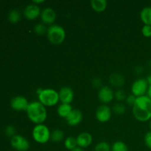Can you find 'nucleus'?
<instances>
[{"mask_svg": "<svg viewBox=\"0 0 151 151\" xmlns=\"http://www.w3.org/2000/svg\"><path fill=\"white\" fill-rule=\"evenodd\" d=\"M41 9L39 6L35 4H30L27 6L24 10V17L28 20H35L39 16H41Z\"/></svg>", "mask_w": 151, "mask_h": 151, "instance_id": "nucleus-12", "label": "nucleus"}, {"mask_svg": "<svg viewBox=\"0 0 151 151\" xmlns=\"http://www.w3.org/2000/svg\"><path fill=\"white\" fill-rule=\"evenodd\" d=\"M142 33L146 38L151 37V26L150 25H144L142 29Z\"/></svg>", "mask_w": 151, "mask_h": 151, "instance_id": "nucleus-29", "label": "nucleus"}, {"mask_svg": "<svg viewBox=\"0 0 151 151\" xmlns=\"http://www.w3.org/2000/svg\"><path fill=\"white\" fill-rule=\"evenodd\" d=\"M64 146L67 150L69 151L75 149V147H78V143H77V139L75 137H68L64 141Z\"/></svg>", "mask_w": 151, "mask_h": 151, "instance_id": "nucleus-21", "label": "nucleus"}, {"mask_svg": "<svg viewBox=\"0 0 151 151\" xmlns=\"http://www.w3.org/2000/svg\"><path fill=\"white\" fill-rule=\"evenodd\" d=\"M145 145L148 147L150 150H151V131H148L145 136Z\"/></svg>", "mask_w": 151, "mask_h": 151, "instance_id": "nucleus-30", "label": "nucleus"}, {"mask_svg": "<svg viewBox=\"0 0 151 151\" xmlns=\"http://www.w3.org/2000/svg\"><path fill=\"white\" fill-rule=\"evenodd\" d=\"M64 139V132L60 129H55L51 133L50 140L53 142H60Z\"/></svg>", "mask_w": 151, "mask_h": 151, "instance_id": "nucleus-20", "label": "nucleus"}, {"mask_svg": "<svg viewBox=\"0 0 151 151\" xmlns=\"http://www.w3.org/2000/svg\"><path fill=\"white\" fill-rule=\"evenodd\" d=\"M136 99H137V97H136L134 94H128V95L127 96L125 101H126L127 104L129 105V106H134V103H135Z\"/></svg>", "mask_w": 151, "mask_h": 151, "instance_id": "nucleus-31", "label": "nucleus"}, {"mask_svg": "<svg viewBox=\"0 0 151 151\" xmlns=\"http://www.w3.org/2000/svg\"><path fill=\"white\" fill-rule=\"evenodd\" d=\"M148 87L149 85L147 80L144 78H139L133 83L131 86V92L136 97H142L146 95Z\"/></svg>", "mask_w": 151, "mask_h": 151, "instance_id": "nucleus-6", "label": "nucleus"}, {"mask_svg": "<svg viewBox=\"0 0 151 151\" xmlns=\"http://www.w3.org/2000/svg\"><path fill=\"white\" fill-rule=\"evenodd\" d=\"M147 69H148L149 72H150L151 74V60H149L148 63H147Z\"/></svg>", "mask_w": 151, "mask_h": 151, "instance_id": "nucleus-37", "label": "nucleus"}, {"mask_svg": "<svg viewBox=\"0 0 151 151\" xmlns=\"http://www.w3.org/2000/svg\"><path fill=\"white\" fill-rule=\"evenodd\" d=\"M146 80H147V83H148V85L150 86L151 85V74H150V75H149L147 77Z\"/></svg>", "mask_w": 151, "mask_h": 151, "instance_id": "nucleus-35", "label": "nucleus"}, {"mask_svg": "<svg viewBox=\"0 0 151 151\" xmlns=\"http://www.w3.org/2000/svg\"><path fill=\"white\" fill-rule=\"evenodd\" d=\"M125 111H126V108L122 103H116L114 106L113 107V111L116 114L122 115L125 114Z\"/></svg>", "mask_w": 151, "mask_h": 151, "instance_id": "nucleus-26", "label": "nucleus"}, {"mask_svg": "<svg viewBox=\"0 0 151 151\" xmlns=\"http://www.w3.org/2000/svg\"><path fill=\"white\" fill-rule=\"evenodd\" d=\"M38 100L44 106L51 107L54 106L58 103L59 95L58 92L52 88H45L43 89L41 93L38 94Z\"/></svg>", "mask_w": 151, "mask_h": 151, "instance_id": "nucleus-4", "label": "nucleus"}, {"mask_svg": "<svg viewBox=\"0 0 151 151\" xmlns=\"http://www.w3.org/2000/svg\"><path fill=\"white\" fill-rule=\"evenodd\" d=\"M78 147L81 148H86L89 147L93 142V137L91 134L88 132H83L77 137Z\"/></svg>", "mask_w": 151, "mask_h": 151, "instance_id": "nucleus-15", "label": "nucleus"}, {"mask_svg": "<svg viewBox=\"0 0 151 151\" xmlns=\"http://www.w3.org/2000/svg\"><path fill=\"white\" fill-rule=\"evenodd\" d=\"M47 36L51 44L58 45L64 41L66 38V31L61 26L52 24L47 29Z\"/></svg>", "mask_w": 151, "mask_h": 151, "instance_id": "nucleus-3", "label": "nucleus"}, {"mask_svg": "<svg viewBox=\"0 0 151 151\" xmlns=\"http://www.w3.org/2000/svg\"><path fill=\"white\" fill-rule=\"evenodd\" d=\"M98 98L100 102L103 103L107 104L111 103L114 98V92L111 88L108 86L101 87L99 90L98 92Z\"/></svg>", "mask_w": 151, "mask_h": 151, "instance_id": "nucleus-9", "label": "nucleus"}, {"mask_svg": "<svg viewBox=\"0 0 151 151\" xmlns=\"http://www.w3.org/2000/svg\"><path fill=\"white\" fill-rule=\"evenodd\" d=\"M32 136L33 139L37 143L46 144L50 139L51 133L47 125L44 124H39V125H36L33 128Z\"/></svg>", "mask_w": 151, "mask_h": 151, "instance_id": "nucleus-5", "label": "nucleus"}, {"mask_svg": "<svg viewBox=\"0 0 151 151\" xmlns=\"http://www.w3.org/2000/svg\"><path fill=\"white\" fill-rule=\"evenodd\" d=\"M22 18L21 13L18 10H13L10 12L8 15V20L13 24H16L20 21Z\"/></svg>", "mask_w": 151, "mask_h": 151, "instance_id": "nucleus-22", "label": "nucleus"}, {"mask_svg": "<svg viewBox=\"0 0 151 151\" xmlns=\"http://www.w3.org/2000/svg\"><path fill=\"white\" fill-rule=\"evenodd\" d=\"M140 19L144 25L151 26V7H146L142 10L140 13Z\"/></svg>", "mask_w": 151, "mask_h": 151, "instance_id": "nucleus-18", "label": "nucleus"}, {"mask_svg": "<svg viewBox=\"0 0 151 151\" xmlns=\"http://www.w3.org/2000/svg\"><path fill=\"white\" fill-rule=\"evenodd\" d=\"M109 82L116 88H121L125 84L124 77L119 73H113L109 77Z\"/></svg>", "mask_w": 151, "mask_h": 151, "instance_id": "nucleus-16", "label": "nucleus"}, {"mask_svg": "<svg viewBox=\"0 0 151 151\" xmlns=\"http://www.w3.org/2000/svg\"><path fill=\"white\" fill-rule=\"evenodd\" d=\"M94 151H111V147L106 142H100L96 145Z\"/></svg>", "mask_w": 151, "mask_h": 151, "instance_id": "nucleus-24", "label": "nucleus"}, {"mask_svg": "<svg viewBox=\"0 0 151 151\" xmlns=\"http://www.w3.org/2000/svg\"><path fill=\"white\" fill-rule=\"evenodd\" d=\"M10 143L12 147L17 151H27L30 147L29 141L26 138L17 134L12 137Z\"/></svg>", "mask_w": 151, "mask_h": 151, "instance_id": "nucleus-7", "label": "nucleus"}, {"mask_svg": "<svg viewBox=\"0 0 151 151\" xmlns=\"http://www.w3.org/2000/svg\"><path fill=\"white\" fill-rule=\"evenodd\" d=\"M111 151H129V149L125 142L122 141H116L111 146Z\"/></svg>", "mask_w": 151, "mask_h": 151, "instance_id": "nucleus-23", "label": "nucleus"}, {"mask_svg": "<svg viewBox=\"0 0 151 151\" xmlns=\"http://www.w3.org/2000/svg\"><path fill=\"white\" fill-rule=\"evenodd\" d=\"M66 122L70 126L78 125L83 120V113L78 109H73L66 118Z\"/></svg>", "mask_w": 151, "mask_h": 151, "instance_id": "nucleus-14", "label": "nucleus"}, {"mask_svg": "<svg viewBox=\"0 0 151 151\" xmlns=\"http://www.w3.org/2000/svg\"><path fill=\"white\" fill-rule=\"evenodd\" d=\"M34 31H35V33L38 34V35H43L45 33H47V29L44 24L39 23L37 24L34 27Z\"/></svg>", "mask_w": 151, "mask_h": 151, "instance_id": "nucleus-25", "label": "nucleus"}, {"mask_svg": "<svg viewBox=\"0 0 151 151\" xmlns=\"http://www.w3.org/2000/svg\"><path fill=\"white\" fill-rule=\"evenodd\" d=\"M108 5L106 0H91V7L93 10L97 13H102L106 9Z\"/></svg>", "mask_w": 151, "mask_h": 151, "instance_id": "nucleus-17", "label": "nucleus"}, {"mask_svg": "<svg viewBox=\"0 0 151 151\" xmlns=\"http://www.w3.org/2000/svg\"><path fill=\"white\" fill-rule=\"evenodd\" d=\"M132 113L134 118L139 122H147L151 119V99L147 95L137 97Z\"/></svg>", "mask_w": 151, "mask_h": 151, "instance_id": "nucleus-1", "label": "nucleus"}, {"mask_svg": "<svg viewBox=\"0 0 151 151\" xmlns=\"http://www.w3.org/2000/svg\"><path fill=\"white\" fill-rule=\"evenodd\" d=\"M73 109H72L71 104H63L61 103L60 106L58 108V114L60 116V117H63L66 119L68 116V115L72 111Z\"/></svg>", "mask_w": 151, "mask_h": 151, "instance_id": "nucleus-19", "label": "nucleus"}, {"mask_svg": "<svg viewBox=\"0 0 151 151\" xmlns=\"http://www.w3.org/2000/svg\"><path fill=\"white\" fill-rule=\"evenodd\" d=\"M70 151H83V149L81 148V147H75V149H73V150H72Z\"/></svg>", "mask_w": 151, "mask_h": 151, "instance_id": "nucleus-36", "label": "nucleus"}, {"mask_svg": "<svg viewBox=\"0 0 151 151\" xmlns=\"http://www.w3.org/2000/svg\"><path fill=\"white\" fill-rule=\"evenodd\" d=\"M26 111L29 120L36 125L42 124L47 118V109L39 101L29 103Z\"/></svg>", "mask_w": 151, "mask_h": 151, "instance_id": "nucleus-2", "label": "nucleus"}, {"mask_svg": "<svg viewBox=\"0 0 151 151\" xmlns=\"http://www.w3.org/2000/svg\"><path fill=\"white\" fill-rule=\"evenodd\" d=\"M56 15L55 11L52 8L47 7L44 10H42L41 13V19L43 23L44 24L52 25V24L55 22L56 20Z\"/></svg>", "mask_w": 151, "mask_h": 151, "instance_id": "nucleus-13", "label": "nucleus"}, {"mask_svg": "<svg viewBox=\"0 0 151 151\" xmlns=\"http://www.w3.org/2000/svg\"><path fill=\"white\" fill-rule=\"evenodd\" d=\"M59 100L63 104H70L74 99V91L70 87L63 86L58 92Z\"/></svg>", "mask_w": 151, "mask_h": 151, "instance_id": "nucleus-11", "label": "nucleus"}, {"mask_svg": "<svg viewBox=\"0 0 151 151\" xmlns=\"http://www.w3.org/2000/svg\"><path fill=\"white\" fill-rule=\"evenodd\" d=\"M96 118L100 122H106L111 117V109L106 105H102L96 111Z\"/></svg>", "mask_w": 151, "mask_h": 151, "instance_id": "nucleus-8", "label": "nucleus"}, {"mask_svg": "<svg viewBox=\"0 0 151 151\" xmlns=\"http://www.w3.org/2000/svg\"><path fill=\"white\" fill-rule=\"evenodd\" d=\"M16 128L13 126V125H9L7 126V128H5V134L7 137H13L14 136H16Z\"/></svg>", "mask_w": 151, "mask_h": 151, "instance_id": "nucleus-28", "label": "nucleus"}, {"mask_svg": "<svg viewBox=\"0 0 151 151\" xmlns=\"http://www.w3.org/2000/svg\"><path fill=\"white\" fill-rule=\"evenodd\" d=\"M29 103L23 96H16L10 101V106L15 111H27Z\"/></svg>", "mask_w": 151, "mask_h": 151, "instance_id": "nucleus-10", "label": "nucleus"}, {"mask_svg": "<svg viewBox=\"0 0 151 151\" xmlns=\"http://www.w3.org/2000/svg\"><path fill=\"white\" fill-rule=\"evenodd\" d=\"M147 96L149 97V98L151 99V85L149 86L148 90H147Z\"/></svg>", "mask_w": 151, "mask_h": 151, "instance_id": "nucleus-33", "label": "nucleus"}, {"mask_svg": "<svg viewBox=\"0 0 151 151\" xmlns=\"http://www.w3.org/2000/svg\"><path fill=\"white\" fill-rule=\"evenodd\" d=\"M149 128H150V129L151 131V119L150 121H149Z\"/></svg>", "mask_w": 151, "mask_h": 151, "instance_id": "nucleus-38", "label": "nucleus"}, {"mask_svg": "<svg viewBox=\"0 0 151 151\" xmlns=\"http://www.w3.org/2000/svg\"><path fill=\"white\" fill-rule=\"evenodd\" d=\"M92 86L94 87V88H101V85H102V81L101 79L98 78H95L92 80Z\"/></svg>", "mask_w": 151, "mask_h": 151, "instance_id": "nucleus-32", "label": "nucleus"}, {"mask_svg": "<svg viewBox=\"0 0 151 151\" xmlns=\"http://www.w3.org/2000/svg\"><path fill=\"white\" fill-rule=\"evenodd\" d=\"M127 94L125 91L122 89H118L116 92L114 93V98L116 99L117 101H123V100H126Z\"/></svg>", "mask_w": 151, "mask_h": 151, "instance_id": "nucleus-27", "label": "nucleus"}, {"mask_svg": "<svg viewBox=\"0 0 151 151\" xmlns=\"http://www.w3.org/2000/svg\"><path fill=\"white\" fill-rule=\"evenodd\" d=\"M44 1H44V0H38V1H37V0H34L33 1V4H37V5H38V4H41V3H44Z\"/></svg>", "mask_w": 151, "mask_h": 151, "instance_id": "nucleus-34", "label": "nucleus"}]
</instances>
